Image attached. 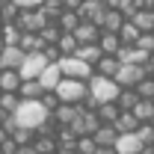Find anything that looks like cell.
I'll list each match as a JSON object with an SVG mask.
<instances>
[{
	"label": "cell",
	"instance_id": "cell-1",
	"mask_svg": "<svg viewBox=\"0 0 154 154\" xmlns=\"http://www.w3.org/2000/svg\"><path fill=\"white\" fill-rule=\"evenodd\" d=\"M122 92V86L116 83V77H104V74H95L89 80V98H86V104L83 107H89V110H95L98 104H107V101H116Z\"/></svg>",
	"mask_w": 154,
	"mask_h": 154
},
{
	"label": "cell",
	"instance_id": "cell-2",
	"mask_svg": "<svg viewBox=\"0 0 154 154\" xmlns=\"http://www.w3.org/2000/svg\"><path fill=\"white\" fill-rule=\"evenodd\" d=\"M12 116H15V122H18L21 128H33V131H38V128L51 119V110H48L42 101H21V107Z\"/></svg>",
	"mask_w": 154,
	"mask_h": 154
},
{
	"label": "cell",
	"instance_id": "cell-3",
	"mask_svg": "<svg viewBox=\"0 0 154 154\" xmlns=\"http://www.w3.org/2000/svg\"><path fill=\"white\" fill-rule=\"evenodd\" d=\"M62 104H86L89 98V80H77V77H62L59 86L54 89Z\"/></svg>",
	"mask_w": 154,
	"mask_h": 154
},
{
	"label": "cell",
	"instance_id": "cell-4",
	"mask_svg": "<svg viewBox=\"0 0 154 154\" xmlns=\"http://www.w3.org/2000/svg\"><path fill=\"white\" fill-rule=\"evenodd\" d=\"M15 24H18L24 33H42V30L51 24V18L45 15V9H42V6H36V9H21Z\"/></svg>",
	"mask_w": 154,
	"mask_h": 154
},
{
	"label": "cell",
	"instance_id": "cell-5",
	"mask_svg": "<svg viewBox=\"0 0 154 154\" xmlns=\"http://www.w3.org/2000/svg\"><path fill=\"white\" fill-rule=\"evenodd\" d=\"M59 71H62V77H77V80H92V77H95V65L83 62L80 57H62V59H59Z\"/></svg>",
	"mask_w": 154,
	"mask_h": 154
},
{
	"label": "cell",
	"instance_id": "cell-6",
	"mask_svg": "<svg viewBox=\"0 0 154 154\" xmlns=\"http://www.w3.org/2000/svg\"><path fill=\"white\" fill-rule=\"evenodd\" d=\"M148 68H151V65H131V62H122V68H119V74H116V83H119L122 89H134L139 80L148 77Z\"/></svg>",
	"mask_w": 154,
	"mask_h": 154
},
{
	"label": "cell",
	"instance_id": "cell-7",
	"mask_svg": "<svg viewBox=\"0 0 154 154\" xmlns=\"http://www.w3.org/2000/svg\"><path fill=\"white\" fill-rule=\"evenodd\" d=\"M48 65H51V62H48V57H45L42 51H36V54H27V57H24V62H21L18 71H21V77H24V80H38V74H42Z\"/></svg>",
	"mask_w": 154,
	"mask_h": 154
},
{
	"label": "cell",
	"instance_id": "cell-8",
	"mask_svg": "<svg viewBox=\"0 0 154 154\" xmlns=\"http://www.w3.org/2000/svg\"><path fill=\"white\" fill-rule=\"evenodd\" d=\"M68 128H74V131H77V136H92L98 128H101V119H98V113H95V110L83 107V110H80V116H77V119L71 122V125H68Z\"/></svg>",
	"mask_w": 154,
	"mask_h": 154
},
{
	"label": "cell",
	"instance_id": "cell-9",
	"mask_svg": "<svg viewBox=\"0 0 154 154\" xmlns=\"http://www.w3.org/2000/svg\"><path fill=\"white\" fill-rule=\"evenodd\" d=\"M77 12H80V18H83V21H92V24H98V27H101L107 6H104V0H83V6H80Z\"/></svg>",
	"mask_w": 154,
	"mask_h": 154
},
{
	"label": "cell",
	"instance_id": "cell-10",
	"mask_svg": "<svg viewBox=\"0 0 154 154\" xmlns=\"http://www.w3.org/2000/svg\"><path fill=\"white\" fill-rule=\"evenodd\" d=\"M80 110H83V104H59L57 110L51 113V119L62 128V125H71L77 116H80Z\"/></svg>",
	"mask_w": 154,
	"mask_h": 154
},
{
	"label": "cell",
	"instance_id": "cell-11",
	"mask_svg": "<svg viewBox=\"0 0 154 154\" xmlns=\"http://www.w3.org/2000/svg\"><path fill=\"white\" fill-rule=\"evenodd\" d=\"M24 51H21V45H6L3 51H0V65L3 68H21V62H24Z\"/></svg>",
	"mask_w": 154,
	"mask_h": 154
},
{
	"label": "cell",
	"instance_id": "cell-12",
	"mask_svg": "<svg viewBox=\"0 0 154 154\" xmlns=\"http://www.w3.org/2000/svg\"><path fill=\"white\" fill-rule=\"evenodd\" d=\"M74 36H77L80 45H92V42L101 38V27L92 24V21H80V24H77V30H74Z\"/></svg>",
	"mask_w": 154,
	"mask_h": 154
},
{
	"label": "cell",
	"instance_id": "cell-13",
	"mask_svg": "<svg viewBox=\"0 0 154 154\" xmlns=\"http://www.w3.org/2000/svg\"><path fill=\"white\" fill-rule=\"evenodd\" d=\"M125 21H128V15H125L122 9H107V12H104V21H101V30H104V33H119Z\"/></svg>",
	"mask_w": 154,
	"mask_h": 154
},
{
	"label": "cell",
	"instance_id": "cell-14",
	"mask_svg": "<svg viewBox=\"0 0 154 154\" xmlns=\"http://www.w3.org/2000/svg\"><path fill=\"white\" fill-rule=\"evenodd\" d=\"M139 148H142V139L136 134H119V139H116L119 154H139Z\"/></svg>",
	"mask_w": 154,
	"mask_h": 154
},
{
	"label": "cell",
	"instance_id": "cell-15",
	"mask_svg": "<svg viewBox=\"0 0 154 154\" xmlns=\"http://www.w3.org/2000/svg\"><path fill=\"white\" fill-rule=\"evenodd\" d=\"M21 83H24V77H21L18 68H3L0 71V89L3 92H18Z\"/></svg>",
	"mask_w": 154,
	"mask_h": 154
},
{
	"label": "cell",
	"instance_id": "cell-16",
	"mask_svg": "<svg viewBox=\"0 0 154 154\" xmlns=\"http://www.w3.org/2000/svg\"><path fill=\"white\" fill-rule=\"evenodd\" d=\"M119 68H122V59H119V57H113V54H104V57L98 59V65H95V74L116 77V74H119Z\"/></svg>",
	"mask_w": 154,
	"mask_h": 154
},
{
	"label": "cell",
	"instance_id": "cell-17",
	"mask_svg": "<svg viewBox=\"0 0 154 154\" xmlns=\"http://www.w3.org/2000/svg\"><path fill=\"white\" fill-rule=\"evenodd\" d=\"M142 122L136 119L134 110H122L119 119H116V128H119V134H136V128H139Z\"/></svg>",
	"mask_w": 154,
	"mask_h": 154
},
{
	"label": "cell",
	"instance_id": "cell-18",
	"mask_svg": "<svg viewBox=\"0 0 154 154\" xmlns=\"http://www.w3.org/2000/svg\"><path fill=\"white\" fill-rule=\"evenodd\" d=\"M18 92H21V98H24V101H38V98L45 95L48 89L42 86V80H24Z\"/></svg>",
	"mask_w": 154,
	"mask_h": 154
},
{
	"label": "cell",
	"instance_id": "cell-19",
	"mask_svg": "<svg viewBox=\"0 0 154 154\" xmlns=\"http://www.w3.org/2000/svg\"><path fill=\"white\" fill-rule=\"evenodd\" d=\"M74 57H80L83 62H89V65H98V59L104 57V51H101V45H98V42H92V45H80Z\"/></svg>",
	"mask_w": 154,
	"mask_h": 154
},
{
	"label": "cell",
	"instance_id": "cell-20",
	"mask_svg": "<svg viewBox=\"0 0 154 154\" xmlns=\"http://www.w3.org/2000/svg\"><path fill=\"white\" fill-rule=\"evenodd\" d=\"M38 80H42V86L45 89H57L59 80H62V71H59V62H51L42 74H38Z\"/></svg>",
	"mask_w": 154,
	"mask_h": 154
},
{
	"label": "cell",
	"instance_id": "cell-21",
	"mask_svg": "<svg viewBox=\"0 0 154 154\" xmlns=\"http://www.w3.org/2000/svg\"><path fill=\"white\" fill-rule=\"evenodd\" d=\"M80 21H83V18H80V12H74V9H62V12H59V18H57V24H59V30H62V33H74Z\"/></svg>",
	"mask_w": 154,
	"mask_h": 154
},
{
	"label": "cell",
	"instance_id": "cell-22",
	"mask_svg": "<svg viewBox=\"0 0 154 154\" xmlns=\"http://www.w3.org/2000/svg\"><path fill=\"white\" fill-rule=\"evenodd\" d=\"M95 113H98V119H101V125H116V119H119L122 110H119L116 101H107V104H98Z\"/></svg>",
	"mask_w": 154,
	"mask_h": 154
},
{
	"label": "cell",
	"instance_id": "cell-23",
	"mask_svg": "<svg viewBox=\"0 0 154 154\" xmlns=\"http://www.w3.org/2000/svg\"><path fill=\"white\" fill-rule=\"evenodd\" d=\"M98 45H101L104 54H113V57H119V51H122V38H119V33H104V30H101Z\"/></svg>",
	"mask_w": 154,
	"mask_h": 154
},
{
	"label": "cell",
	"instance_id": "cell-24",
	"mask_svg": "<svg viewBox=\"0 0 154 154\" xmlns=\"http://www.w3.org/2000/svg\"><path fill=\"white\" fill-rule=\"evenodd\" d=\"M92 136H95L98 145H116V139H119V128H116V125H101Z\"/></svg>",
	"mask_w": 154,
	"mask_h": 154
},
{
	"label": "cell",
	"instance_id": "cell-25",
	"mask_svg": "<svg viewBox=\"0 0 154 154\" xmlns=\"http://www.w3.org/2000/svg\"><path fill=\"white\" fill-rule=\"evenodd\" d=\"M33 148H36L38 154H57V148H59V142H57V136H48V134H38L36 139H33Z\"/></svg>",
	"mask_w": 154,
	"mask_h": 154
},
{
	"label": "cell",
	"instance_id": "cell-26",
	"mask_svg": "<svg viewBox=\"0 0 154 154\" xmlns=\"http://www.w3.org/2000/svg\"><path fill=\"white\" fill-rule=\"evenodd\" d=\"M57 48H59V54H62V57H74L77 48H80V42H77L74 33H62L59 42H57Z\"/></svg>",
	"mask_w": 154,
	"mask_h": 154
},
{
	"label": "cell",
	"instance_id": "cell-27",
	"mask_svg": "<svg viewBox=\"0 0 154 154\" xmlns=\"http://www.w3.org/2000/svg\"><path fill=\"white\" fill-rule=\"evenodd\" d=\"M142 36V30L136 27L134 21L128 18L125 24H122V30H119V38H122V45H136V38Z\"/></svg>",
	"mask_w": 154,
	"mask_h": 154
},
{
	"label": "cell",
	"instance_id": "cell-28",
	"mask_svg": "<svg viewBox=\"0 0 154 154\" xmlns=\"http://www.w3.org/2000/svg\"><path fill=\"white\" fill-rule=\"evenodd\" d=\"M18 45H21V51H24V54H36V51H42V48H45V42H42V36H38V33H24Z\"/></svg>",
	"mask_w": 154,
	"mask_h": 154
},
{
	"label": "cell",
	"instance_id": "cell-29",
	"mask_svg": "<svg viewBox=\"0 0 154 154\" xmlns=\"http://www.w3.org/2000/svg\"><path fill=\"white\" fill-rule=\"evenodd\" d=\"M21 101H24V98H21V92H3V95H0V110L12 116V113L21 107Z\"/></svg>",
	"mask_w": 154,
	"mask_h": 154
},
{
	"label": "cell",
	"instance_id": "cell-30",
	"mask_svg": "<svg viewBox=\"0 0 154 154\" xmlns=\"http://www.w3.org/2000/svg\"><path fill=\"white\" fill-rule=\"evenodd\" d=\"M134 113H136V119L145 125V122H151L154 119V101L151 98H139V104L134 107Z\"/></svg>",
	"mask_w": 154,
	"mask_h": 154
},
{
	"label": "cell",
	"instance_id": "cell-31",
	"mask_svg": "<svg viewBox=\"0 0 154 154\" xmlns=\"http://www.w3.org/2000/svg\"><path fill=\"white\" fill-rule=\"evenodd\" d=\"M116 104H119V110H134L136 104H139L136 89H122V92H119V98H116Z\"/></svg>",
	"mask_w": 154,
	"mask_h": 154
},
{
	"label": "cell",
	"instance_id": "cell-32",
	"mask_svg": "<svg viewBox=\"0 0 154 154\" xmlns=\"http://www.w3.org/2000/svg\"><path fill=\"white\" fill-rule=\"evenodd\" d=\"M36 131H33V128H15V131H12V139H15V142H18V145H33V139H36Z\"/></svg>",
	"mask_w": 154,
	"mask_h": 154
},
{
	"label": "cell",
	"instance_id": "cell-33",
	"mask_svg": "<svg viewBox=\"0 0 154 154\" xmlns=\"http://www.w3.org/2000/svg\"><path fill=\"white\" fill-rule=\"evenodd\" d=\"M0 36H3V42H6V45H18L21 36H24V30H21L18 24H6V27L0 30Z\"/></svg>",
	"mask_w": 154,
	"mask_h": 154
},
{
	"label": "cell",
	"instance_id": "cell-34",
	"mask_svg": "<svg viewBox=\"0 0 154 154\" xmlns=\"http://www.w3.org/2000/svg\"><path fill=\"white\" fill-rule=\"evenodd\" d=\"M38 36H42V42H45V45H57V42H59V36H62V30H59V24H57V21H51V24H48V27H45Z\"/></svg>",
	"mask_w": 154,
	"mask_h": 154
},
{
	"label": "cell",
	"instance_id": "cell-35",
	"mask_svg": "<svg viewBox=\"0 0 154 154\" xmlns=\"http://www.w3.org/2000/svg\"><path fill=\"white\" fill-rule=\"evenodd\" d=\"M74 148H77V154H95L98 142H95V136H80Z\"/></svg>",
	"mask_w": 154,
	"mask_h": 154
},
{
	"label": "cell",
	"instance_id": "cell-36",
	"mask_svg": "<svg viewBox=\"0 0 154 154\" xmlns=\"http://www.w3.org/2000/svg\"><path fill=\"white\" fill-rule=\"evenodd\" d=\"M136 136L142 139V145H154V125H151V122L139 125V128H136Z\"/></svg>",
	"mask_w": 154,
	"mask_h": 154
},
{
	"label": "cell",
	"instance_id": "cell-37",
	"mask_svg": "<svg viewBox=\"0 0 154 154\" xmlns=\"http://www.w3.org/2000/svg\"><path fill=\"white\" fill-rule=\"evenodd\" d=\"M134 89H136V95H139V98H154V80H151V77H145V80L136 83Z\"/></svg>",
	"mask_w": 154,
	"mask_h": 154
},
{
	"label": "cell",
	"instance_id": "cell-38",
	"mask_svg": "<svg viewBox=\"0 0 154 154\" xmlns=\"http://www.w3.org/2000/svg\"><path fill=\"white\" fill-rule=\"evenodd\" d=\"M18 12H21V9L12 3V0H9V3L0 9V15H3V21H6V24H15V21H18Z\"/></svg>",
	"mask_w": 154,
	"mask_h": 154
},
{
	"label": "cell",
	"instance_id": "cell-39",
	"mask_svg": "<svg viewBox=\"0 0 154 154\" xmlns=\"http://www.w3.org/2000/svg\"><path fill=\"white\" fill-rule=\"evenodd\" d=\"M38 101H42V104H45V107H48L51 113H54V110H57L59 104H62V101H59V95H57V92H54V89H48V92H45V95L38 98Z\"/></svg>",
	"mask_w": 154,
	"mask_h": 154
},
{
	"label": "cell",
	"instance_id": "cell-40",
	"mask_svg": "<svg viewBox=\"0 0 154 154\" xmlns=\"http://www.w3.org/2000/svg\"><path fill=\"white\" fill-rule=\"evenodd\" d=\"M136 48H142V51L151 54V51H154V30H151V33H142V36L136 38Z\"/></svg>",
	"mask_w": 154,
	"mask_h": 154
},
{
	"label": "cell",
	"instance_id": "cell-41",
	"mask_svg": "<svg viewBox=\"0 0 154 154\" xmlns=\"http://www.w3.org/2000/svg\"><path fill=\"white\" fill-rule=\"evenodd\" d=\"M42 54L48 57V62H59V59H62V54H59L57 45H45V48H42Z\"/></svg>",
	"mask_w": 154,
	"mask_h": 154
},
{
	"label": "cell",
	"instance_id": "cell-42",
	"mask_svg": "<svg viewBox=\"0 0 154 154\" xmlns=\"http://www.w3.org/2000/svg\"><path fill=\"white\" fill-rule=\"evenodd\" d=\"M12 3H15L18 9H36V6H42V3H45V0H12Z\"/></svg>",
	"mask_w": 154,
	"mask_h": 154
},
{
	"label": "cell",
	"instance_id": "cell-43",
	"mask_svg": "<svg viewBox=\"0 0 154 154\" xmlns=\"http://www.w3.org/2000/svg\"><path fill=\"white\" fill-rule=\"evenodd\" d=\"M0 148H3V154H15V151H18V142H15V139L9 136V139H6V142H3Z\"/></svg>",
	"mask_w": 154,
	"mask_h": 154
},
{
	"label": "cell",
	"instance_id": "cell-44",
	"mask_svg": "<svg viewBox=\"0 0 154 154\" xmlns=\"http://www.w3.org/2000/svg\"><path fill=\"white\" fill-rule=\"evenodd\" d=\"M95 154H119V151H116V145H98Z\"/></svg>",
	"mask_w": 154,
	"mask_h": 154
},
{
	"label": "cell",
	"instance_id": "cell-45",
	"mask_svg": "<svg viewBox=\"0 0 154 154\" xmlns=\"http://www.w3.org/2000/svg\"><path fill=\"white\" fill-rule=\"evenodd\" d=\"M62 6H65V9H80V6H83V0H62Z\"/></svg>",
	"mask_w": 154,
	"mask_h": 154
},
{
	"label": "cell",
	"instance_id": "cell-46",
	"mask_svg": "<svg viewBox=\"0 0 154 154\" xmlns=\"http://www.w3.org/2000/svg\"><path fill=\"white\" fill-rule=\"evenodd\" d=\"M136 9H154V0H134Z\"/></svg>",
	"mask_w": 154,
	"mask_h": 154
},
{
	"label": "cell",
	"instance_id": "cell-47",
	"mask_svg": "<svg viewBox=\"0 0 154 154\" xmlns=\"http://www.w3.org/2000/svg\"><path fill=\"white\" fill-rule=\"evenodd\" d=\"M57 154H77V148H74V145H59Z\"/></svg>",
	"mask_w": 154,
	"mask_h": 154
},
{
	"label": "cell",
	"instance_id": "cell-48",
	"mask_svg": "<svg viewBox=\"0 0 154 154\" xmlns=\"http://www.w3.org/2000/svg\"><path fill=\"white\" fill-rule=\"evenodd\" d=\"M15 154H38L36 148H33V145H18V151Z\"/></svg>",
	"mask_w": 154,
	"mask_h": 154
},
{
	"label": "cell",
	"instance_id": "cell-49",
	"mask_svg": "<svg viewBox=\"0 0 154 154\" xmlns=\"http://www.w3.org/2000/svg\"><path fill=\"white\" fill-rule=\"evenodd\" d=\"M9 136H12V134H9V131H6V128H3V125H0V145H3V142H6V139H9Z\"/></svg>",
	"mask_w": 154,
	"mask_h": 154
},
{
	"label": "cell",
	"instance_id": "cell-50",
	"mask_svg": "<svg viewBox=\"0 0 154 154\" xmlns=\"http://www.w3.org/2000/svg\"><path fill=\"white\" fill-rule=\"evenodd\" d=\"M139 154H154V145H142V148H139Z\"/></svg>",
	"mask_w": 154,
	"mask_h": 154
},
{
	"label": "cell",
	"instance_id": "cell-51",
	"mask_svg": "<svg viewBox=\"0 0 154 154\" xmlns=\"http://www.w3.org/2000/svg\"><path fill=\"white\" fill-rule=\"evenodd\" d=\"M148 77H151V80H154V62H151V68H148Z\"/></svg>",
	"mask_w": 154,
	"mask_h": 154
},
{
	"label": "cell",
	"instance_id": "cell-52",
	"mask_svg": "<svg viewBox=\"0 0 154 154\" xmlns=\"http://www.w3.org/2000/svg\"><path fill=\"white\" fill-rule=\"evenodd\" d=\"M3 27H6V21H3V15H0V30H3Z\"/></svg>",
	"mask_w": 154,
	"mask_h": 154
},
{
	"label": "cell",
	"instance_id": "cell-53",
	"mask_svg": "<svg viewBox=\"0 0 154 154\" xmlns=\"http://www.w3.org/2000/svg\"><path fill=\"white\" fill-rule=\"evenodd\" d=\"M3 48H6V42H3V36H0V51H3Z\"/></svg>",
	"mask_w": 154,
	"mask_h": 154
},
{
	"label": "cell",
	"instance_id": "cell-54",
	"mask_svg": "<svg viewBox=\"0 0 154 154\" xmlns=\"http://www.w3.org/2000/svg\"><path fill=\"white\" fill-rule=\"evenodd\" d=\"M6 3H9V0H0V9H3V6H6Z\"/></svg>",
	"mask_w": 154,
	"mask_h": 154
},
{
	"label": "cell",
	"instance_id": "cell-55",
	"mask_svg": "<svg viewBox=\"0 0 154 154\" xmlns=\"http://www.w3.org/2000/svg\"><path fill=\"white\" fill-rule=\"evenodd\" d=\"M151 62H154V51H151Z\"/></svg>",
	"mask_w": 154,
	"mask_h": 154
},
{
	"label": "cell",
	"instance_id": "cell-56",
	"mask_svg": "<svg viewBox=\"0 0 154 154\" xmlns=\"http://www.w3.org/2000/svg\"><path fill=\"white\" fill-rule=\"evenodd\" d=\"M0 95H3V89H0Z\"/></svg>",
	"mask_w": 154,
	"mask_h": 154
},
{
	"label": "cell",
	"instance_id": "cell-57",
	"mask_svg": "<svg viewBox=\"0 0 154 154\" xmlns=\"http://www.w3.org/2000/svg\"><path fill=\"white\" fill-rule=\"evenodd\" d=\"M0 71H3V65H0Z\"/></svg>",
	"mask_w": 154,
	"mask_h": 154
},
{
	"label": "cell",
	"instance_id": "cell-58",
	"mask_svg": "<svg viewBox=\"0 0 154 154\" xmlns=\"http://www.w3.org/2000/svg\"><path fill=\"white\" fill-rule=\"evenodd\" d=\"M0 154H3V148H0Z\"/></svg>",
	"mask_w": 154,
	"mask_h": 154
},
{
	"label": "cell",
	"instance_id": "cell-59",
	"mask_svg": "<svg viewBox=\"0 0 154 154\" xmlns=\"http://www.w3.org/2000/svg\"><path fill=\"white\" fill-rule=\"evenodd\" d=\"M151 125H154V119H151Z\"/></svg>",
	"mask_w": 154,
	"mask_h": 154
},
{
	"label": "cell",
	"instance_id": "cell-60",
	"mask_svg": "<svg viewBox=\"0 0 154 154\" xmlns=\"http://www.w3.org/2000/svg\"><path fill=\"white\" fill-rule=\"evenodd\" d=\"M151 101H154V98H151Z\"/></svg>",
	"mask_w": 154,
	"mask_h": 154
}]
</instances>
